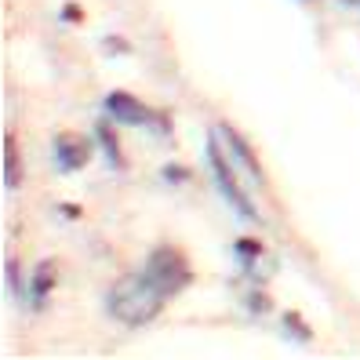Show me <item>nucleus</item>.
<instances>
[{"label":"nucleus","mask_w":360,"mask_h":360,"mask_svg":"<svg viewBox=\"0 0 360 360\" xmlns=\"http://www.w3.org/2000/svg\"><path fill=\"white\" fill-rule=\"evenodd\" d=\"M167 299L157 295L150 284L142 281V273H131V277H120L105 288L102 295V309L110 321H117L120 328H146L153 324L157 316L164 313Z\"/></svg>","instance_id":"f257e3e1"},{"label":"nucleus","mask_w":360,"mask_h":360,"mask_svg":"<svg viewBox=\"0 0 360 360\" xmlns=\"http://www.w3.org/2000/svg\"><path fill=\"white\" fill-rule=\"evenodd\" d=\"M204 160H207V172H211V186H215V193L233 207V215H237L240 222H251V226H262V211L255 204V197L244 189L240 182V167L233 164L226 142L219 135V128H211L207 139H204Z\"/></svg>","instance_id":"f03ea898"},{"label":"nucleus","mask_w":360,"mask_h":360,"mask_svg":"<svg viewBox=\"0 0 360 360\" xmlns=\"http://www.w3.org/2000/svg\"><path fill=\"white\" fill-rule=\"evenodd\" d=\"M139 273H142V281L150 284L157 295H164L167 302L193 284V266H189V259L175 244H157L150 255H146Z\"/></svg>","instance_id":"7ed1b4c3"},{"label":"nucleus","mask_w":360,"mask_h":360,"mask_svg":"<svg viewBox=\"0 0 360 360\" xmlns=\"http://www.w3.org/2000/svg\"><path fill=\"white\" fill-rule=\"evenodd\" d=\"M95 150H98L95 139H84L77 131H58L51 139V164H55L58 175H77L91 164Z\"/></svg>","instance_id":"20e7f679"},{"label":"nucleus","mask_w":360,"mask_h":360,"mask_svg":"<svg viewBox=\"0 0 360 360\" xmlns=\"http://www.w3.org/2000/svg\"><path fill=\"white\" fill-rule=\"evenodd\" d=\"M102 110L105 117H113L120 128H146V131H153V124L160 117V110H153V105H146L142 98H135L131 91H110L102 98Z\"/></svg>","instance_id":"39448f33"},{"label":"nucleus","mask_w":360,"mask_h":360,"mask_svg":"<svg viewBox=\"0 0 360 360\" xmlns=\"http://www.w3.org/2000/svg\"><path fill=\"white\" fill-rule=\"evenodd\" d=\"M219 128V135H222V142H226V150H229V157H233V164L240 167V175L251 182V186H266V172H262V164H259V157H255V150H251V142L233 128V124H215Z\"/></svg>","instance_id":"423d86ee"},{"label":"nucleus","mask_w":360,"mask_h":360,"mask_svg":"<svg viewBox=\"0 0 360 360\" xmlns=\"http://www.w3.org/2000/svg\"><path fill=\"white\" fill-rule=\"evenodd\" d=\"M120 124L113 117H102L91 124V139L98 146V157L105 160V167L110 172H124V146H120V135H117Z\"/></svg>","instance_id":"0eeeda50"},{"label":"nucleus","mask_w":360,"mask_h":360,"mask_svg":"<svg viewBox=\"0 0 360 360\" xmlns=\"http://www.w3.org/2000/svg\"><path fill=\"white\" fill-rule=\"evenodd\" d=\"M233 259H237V266L248 281H255V284L266 281V273H259V262L266 259V244L259 237H237L233 240Z\"/></svg>","instance_id":"6e6552de"},{"label":"nucleus","mask_w":360,"mask_h":360,"mask_svg":"<svg viewBox=\"0 0 360 360\" xmlns=\"http://www.w3.org/2000/svg\"><path fill=\"white\" fill-rule=\"evenodd\" d=\"M55 284H58L55 262H51V259H44V262H40V266L33 269V277H30V295H26V302H30L33 309H44V306L51 302Z\"/></svg>","instance_id":"1a4fd4ad"},{"label":"nucleus","mask_w":360,"mask_h":360,"mask_svg":"<svg viewBox=\"0 0 360 360\" xmlns=\"http://www.w3.org/2000/svg\"><path fill=\"white\" fill-rule=\"evenodd\" d=\"M22 186V157H18V139L11 131H4V189Z\"/></svg>","instance_id":"9d476101"},{"label":"nucleus","mask_w":360,"mask_h":360,"mask_svg":"<svg viewBox=\"0 0 360 360\" xmlns=\"http://www.w3.org/2000/svg\"><path fill=\"white\" fill-rule=\"evenodd\" d=\"M281 335L288 338V342H299V346H306V342H313V331H309V324L302 321L295 309H288V313H281Z\"/></svg>","instance_id":"9b49d317"},{"label":"nucleus","mask_w":360,"mask_h":360,"mask_svg":"<svg viewBox=\"0 0 360 360\" xmlns=\"http://www.w3.org/2000/svg\"><path fill=\"white\" fill-rule=\"evenodd\" d=\"M240 306H244V313H251V316L273 313V302H269V295H266L262 288H248V291L240 295Z\"/></svg>","instance_id":"f8f14e48"},{"label":"nucleus","mask_w":360,"mask_h":360,"mask_svg":"<svg viewBox=\"0 0 360 360\" xmlns=\"http://www.w3.org/2000/svg\"><path fill=\"white\" fill-rule=\"evenodd\" d=\"M4 281H8V291H11V299L15 302H26V288H22V269H18V259L11 255L8 262H4Z\"/></svg>","instance_id":"ddd939ff"},{"label":"nucleus","mask_w":360,"mask_h":360,"mask_svg":"<svg viewBox=\"0 0 360 360\" xmlns=\"http://www.w3.org/2000/svg\"><path fill=\"white\" fill-rule=\"evenodd\" d=\"M189 179H193V172H189L186 164H175V160L160 164V182H164V186H186Z\"/></svg>","instance_id":"4468645a"},{"label":"nucleus","mask_w":360,"mask_h":360,"mask_svg":"<svg viewBox=\"0 0 360 360\" xmlns=\"http://www.w3.org/2000/svg\"><path fill=\"white\" fill-rule=\"evenodd\" d=\"M102 51H105V55H131V44H128L124 37H105V40H102Z\"/></svg>","instance_id":"2eb2a0df"},{"label":"nucleus","mask_w":360,"mask_h":360,"mask_svg":"<svg viewBox=\"0 0 360 360\" xmlns=\"http://www.w3.org/2000/svg\"><path fill=\"white\" fill-rule=\"evenodd\" d=\"M58 18H62V22H80V4H66Z\"/></svg>","instance_id":"dca6fc26"},{"label":"nucleus","mask_w":360,"mask_h":360,"mask_svg":"<svg viewBox=\"0 0 360 360\" xmlns=\"http://www.w3.org/2000/svg\"><path fill=\"white\" fill-rule=\"evenodd\" d=\"M58 215L62 219H80V207L77 204H58Z\"/></svg>","instance_id":"f3484780"},{"label":"nucleus","mask_w":360,"mask_h":360,"mask_svg":"<svg viewBox=\"0 0 360 360\" xmlns=\"http://www.w3.org/2000/svg\"><path fill=\"white\" fill-rule=\"evenodd\" d=\"M338 4H342L346 11H360V0H338Z\"/></svg>","instance_id":"a211bd4d"},{"label":"nucleus","mask_w":360,"mask_h":360,"mask_svg":"<svg viewBox=\"0 0 360 360\" xmlns=\"http://www.w3.org/2000/svg\"><path fill=\"white\" fill-rule=\"evenodd\" d=\"M295 4H302V8H313V4H316V0H295Z\"/></svg>","instance_id":"6ab92c4d"}]
</instances>
